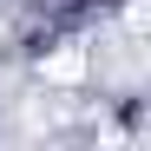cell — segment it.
<instances>
[{
	"label": "cell",
	"instance_id": "cell-1",
	"mask_svg": "<svg viewBox=\"0 0 151 151\" xmlns=\"http://www.w3.org/2000/svg\"><path fill=\"white\" fill-rule=\"evenodd\" d=\"M86 72H92V53H86V46H59V53L40 59V79L46 86H79Z\"/></svg>",
	"mask_w": 151,
	"mask_h": 151
}]
</instances>
